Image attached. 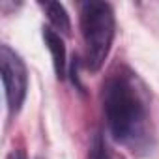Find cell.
<instances>
[{
  "label": "cell",
  "mask_w": 159,
  "mask_h": 159,
  "mask_svg": "<svg viewBox=\"0 0 159 159\" xmlns=\"http://www.w3.org/2000/svg\"><path fill=\"white\" fill-rule=\"evenodd\" d=\"M105 122L111 137L133 153H148L155 133L150 114V96L144 83L127 67L111 73L101 92Z\"/></svg>",
  "instance_id": "1"
},
{
  "label": "cell",
  "mask_w": 159,
  "mask_h": 159,
  "mask_svg": "<svg viewBox=\"0 0 159 159\" xmlns=\"http://www.w3.org/2000/svg\"><path fill=\"white\" fill-rule=\"evenodd\" d=\"M79 23L84 39V66L88 71L96 73L103 67L112 47L116 32L114 10L109 2L88 0L81 4Z\"/></svg>",
  "instance_id": "2"
},
{
  "label": "cell",
  "mask_w": 159,
  "mask_h": 159,
  "mask_svg": "<svg viewBox=\"0 0 159 159\" xmlns=\"http://www.w3.org/2000/svg\"><path fill=\"white\" fill-rule=\"evenodd\" d=\"M0 67H2V83L8 101L10 114H17L25 103L28 90V71L23 58L10 47H0Z\"/></svg>",
  "instance_id": "3"
},
{
  "label": "cell",
  "mask_w": 159,
  "mask_h": 159,
  "mask_svg": "<svg viewBox=\"0 0 159 159\" xmlns=\"http://www.w3.org/2000/svg\"><path fill=\"white\" fill-rule=\"evenodd\" d=\"M43 41H45V45H47V49L51 52L56 77L64 79L66 77V45H64V39L60 38L58 32L45 26L43 28Z\"/></svg>",
  "instance_id": "4"
},
{
  "label": "cell",
  "mask_w": 159,
  "mask_h": 159,
  "mask_svg": "<svg viewBox=\"0 0 159 159\" xmlns=\"http://www.w3.org/2000/svg\"><path fill=\"white\" fill-rule=\"evenodd\" d=\"M41 8L45 10L51 25L60 30L62 34H69L71 32V23H69V15L66 11V8L60 2H41Z\"/></svg>",
  "instance_id": "5"
},
{
  "label": "cell",
  "mask_w": 159,
  "mask_h": 159,
  "mask_svg": "<svg viewBox=\"0 0 159 159\" xmlns=\"http://www.w3.org/2000/svg\"><path fill=\"white\" fill-rule=\"evenodd\" d=\"M90 159H125V157L122 153H118L116 150H112L107 144V140L101 135H98L94 140V146L90 150Z\"/></svg>",
  "instance_id": "6"
},
{
  "label": "cell",
  "mask_w": 159,
  "mask_h": 159,
  "mask_svg": "<svg viewBox=\"0 0 159 159\" xmlns=\"http://www.w3.org/2000/svg\"><path fill=\"white\" fill-rule=\"evenodd\" d=\"M8 159H28L26 157V153H25V150H11L10 153H8Z\"/></svg>",
  "instance_id": "7"
}]
</instances>
